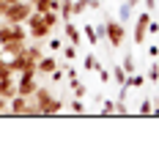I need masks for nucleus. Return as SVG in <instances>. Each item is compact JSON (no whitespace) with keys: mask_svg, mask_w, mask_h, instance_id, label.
Segmentation results:
<instances>
[{"mask_svg":"<svg viewBox=\"0 0 159 159\" xmlns=\"http://www.w3.org/2000/svg\"><path fill=\"white\" fill-rule=\"evenodd\" d=\"M110 74H112V82H115L118 88H121V85H126V77H129V74H126V69H124V66H118V63H115Z\"/></svg>","mask_w":159,"mask_h":159,"instance_id":"nucleus-12","label":"nucleus"},{"mask_svg":"<svg viewBox=\"0 0 159 159\" xmlns=\"http://www.w3.org/2000/svg\"><path fill=\"white\" fill-rule=\"evenodd\" d=\"M104 33H107V44H110L112 49L124 47V41H126V25H124L121 19H112V16L107 14V19H104Z\"/></svg>","mask_w":159,"mask_h":159,"instance_id":"nucleus-4","label":"nucleus"},{"mask_svg":"<svg viewBox=\"0 0 159 159\" xmlns=\"http://www.w3.org/2000/svg\"><path fill=\"white\" fill-rule=\"evenodd\" d=\"M99 80H102V82L107 85V82L112 80V74H110V71H104V69H99Z\"/></svg>","mask_w":159,"mask_h":159,"instance_id":"nucleus-29","label":"nucleus"},{"mask_svg":"<svg viewBox=\"0 0 159 159\" xmlns=\"http://www.w3.org/2000/svg\"><path fill=\"white\" fill-rule=\"evenodd\" d=\"M25 28H28V36H30L33 41H44V39H49V36L55 33V30L47 25L44 14H39V11H33V14L25 19Z\"/></svg>","mask_w":159,"mask_h":159,"instance_id":"nucleus-2","label":"nucleus"},{"mask_svg":"<svg viewBox=\"0 0 159 159\" xmlns=\"http://www.w3.org/2000/svg\"><path fill=\"white\" fill-rule=\"evenodd\" d=\"M140 112H143V115H148V112H154V99H148V96H145L143 102H140Z\"/></svg>","mask_w":159,"mask_h":159,"instance_id":"nucleus-26","label":"nucleus"},{"mask_svg":"<svg viewBox=\"0 0 159 159\" xmlns=\"http://www.w3.org/2000/svg\"><path fill=\"white\" fill-rule=\"evenodd\" d=\"M148 58H154V61H157V58H159V47H148Z\"/></svg>","mask_w":159,"mask_h":159,"instance_id":"nucleus-33","label":"nucleus"},{"mask_svg":"<svg viewBox=\"0 0 159 159\" xmlns=\"http://www.w3.org/2000/svg\"><path fill=\"white\" fill-rule=\"evenodd\" d=\"M58 14L61 19H74V0H61V6H58Z\"/></svg>","mask_w":159,"mask_h":159,"instance_id":"nucleus-11","label":"nucleus"},{"mask_svg":"<svg viewBox=\"0 0 159 159\" xmlns=\"http://www.w3.org/2000/svg\"><path fill=\"white\" fill-rule=\"evenodd\" d=\"M63 107H66V102L58 99V96H52L49 88H44V85L36 88V93H33V112L36 115H55V112H61Z\"/></svg>","mask_w":159,"mask_h":159,"instance_id":"nucleus-1","label":"nucleus"},{"mask_svg":"<svg viewBox=\"0 0 159 159\" xmlns=\"http://www.w3.org/2000/svg\"><path fill=\"white\" fill-rule=\"evenodd\" d=\"M129 107H126V102L124 99H115V115H126Z\"/></svg>","mask_w":159,"mask_h":159,"instance_id":"nucleus-27","label":"nucleus"},{"mask_svg":"<svg viewBox=\"0 0 159 159\" xmlns=\"http://www.w3.org/2000/svg\"><path fill=\"white\" fill-rule=\"evenodd\" d=\"M30 14H33V3L30 0H16V3H11V6L3 8V19H6L8 25H19V22H25Z\"/></svg>","mask_w":159,"mask_h":159,"instance_id":"nucleus-3","label":"nucleus"},{"mask_svg":"<svg viewBox=\"0 0 159 159\" xmlns=\"http://www.w3.org/2000/svg\"><path fill=\"white\" fill-rule=\"evenodd\" d=\"M28 41H30V39H8V41H3L0 47H3V52H6V58H11V55H19V52H25Z\"/></svg>","mask_w":159,"mask_h":159,"instance_id":"nucleus-8","label":"nucleus"},{"mask_svg":"<svg viewBox=\"0 0 159 159\" xmlns=\"http://www.w3.org/2000/svg\"><path fill=\"white\" fill-rule=\"evenodd\" d=\"M148 22H151V11H140V16L134 19V30H132V41L137 47L145 44V36H148Z\"/></svg>","mask_w":159,"mask_h":159,"instance_id":"nucleus-5","label":"nucleus"},{"mask_svg":"<svg viewBox=\"0 0 159 159\" xmlns=\"http://www.w3.org/2000/svg\"><path fill=\"white\" fill-rule=\"evenodd\" d=\"M80 3H82L85 8H91V11H99V8H102V0H80Z\"/></svg>","mask_w":159,"mask_h":159,"instance_id":"nucleus-28","label":"nucleus"},{"mask_svg":"<svg viewBox=\"0 0 159 159\" xmlns=\"http://www.w3.org/2000/svg\"><path fill=\"white\" fill-rule=\"evenodd\" d=\"M63 36H66V41H71V44H82V30H80L77 25H74V19H66L63 22Z\"/></svg>","mask_w":159,"mask_h":159,"instance_id":"nucleus-9","label":"nucleus"},{"mask_svg":"<svg viewBox=\"0 0 159 159\" xmlns=\"http://www.w3.org/2000/svg\"><path fill=\"white\" fill-rule=\"evenodd\" d=\"M0 77H16L14 71H11V63H8V58H0Z\"/></svg>","mask_w":159,"mask_h":159,"instance_id":"nucleus-23","label":"nucleus"},{"mask_svg":"<svg viewBox=\"0 0 159 159\" xmlns=\"http://www.w3.org/2000/svg\"><path fill=\"white\" fill-rule=\"evenodd\" d=\"M8 112L11 115H36L33 112V99H28V96H11L8 99Z\"/></svg>","mask_w":159,"mask_h":159,"instance_id":"nucleus-6","label":"nucleus"},{"mask_svg":"<svg viewBox=\"0 0 159 159\" xmlns=\"http://www.w3.org/2000/svg\"><path fill=\"white\" fill-rule=\"evenodd\" d=\"M0 58H6V52H3V47H0Z\"/></svg>","mask_w":159,"mask_h":159,"instance_id":"nucleus-38","label":"nucleus"},{"mask_svg":"<svg viewBox=\"0 0 159 159\" xmlns=\"http://www.w3.org/2000/svg\"><path fill=\"white\" fill-rule=\"evenodd\" d=\"M145 80H148V82H159V61H154V63L148 66V74H145Z\"/></svg>","mask_w":159,"mask_h":159,"instance_id":"nucleus-21","label":"nucleus"},{"mask_svg":"<svg viewBox=\"0 0 159 159\" xmlns=\"http://www.w3.org/2000/svg\"><path fill=\"white\" fill-rule=\"evenodd\" d=\"M47 47H49V52H61L63 41H61V39H55V36H49V39H47Z\"/></svg>","mask_w":159,"mask_h":159,"instance_id":"nucleus-24","label":"nucleus"},{"mask_svg":"<svg viewBox=\"0 0 159 159\" xmlns=\"http://www.w3.org/2000/svg\"><path fill=\"white\" fill-rule=\"evenodd\" d=\"M0 96L3 99L16 96V77H0Z\"/></svg>","mask_w":159,"mask_h":159,"instance_id":"nucleus-10","label":"nucleus"},{"mask_svg":"<svg viewBox=\"0 0 159 159\" xmlns=\"http://www.w3.org/2000/svg\"><path fill=\"white\" fill-rule=\"evenodd\" d=\"M82 39H85L91 47H96V44H99V36H96V25H85V28H82Z\"/></svg>","mask_w":159,"mask_h":159,"instance_id":"nucleus-14","label":"nucleus"},{"mask_svg":"<svg viewBox=\"0 0 159 159\" xmlns=\"http://www.w3.org/2000/svg\"><path fill=\"white\" fill-rule=\"evenodd\" d=\"M0 112H8V99L0 96Z\"/></svg>","mask_w":159,"mask_h":159,"instance_id":"nucleus-34","label":"nucleus"},{"mask_svg":"<svg viewBox=\"0 0 159 159\" xmlns=\"http://www.w3.org/2000/svg\"><path fill=\"white\" fill-rule=\"evenodd\" d=\"M129 6H132V8H137V6H140V0H126Z\"/></svg>","mask_w":159,"mask_h":159,"instance_id":"nucleus-35","label":"nucleus"},{"mask_svg":"<svg viewBox=\"0 0 159 159\" xmlns=\"http://www.w3.org/2000/svg\"><path fill=\"white\" fill-rule=\"evenodd\" d=\"M3 8H6V6H3V3H0V19H3Z\"/></svg>","mask_w":159,"mask_h":159,"instance_id":"nucleus-36","label":"nucleus"},{"mask_svg":"<svg viewBox=\"0 0 159 159\" xmlns=\"http://www.w3.org/2000/svg\"><path fill=\"white\" fill-rule=\"evenodd\" d=\"M102 63H99V58H96V52H88L85 55V71H99Z\"/></svg>","mask_w":159,"mask_h":159,"instance_id":"nucleus-16","label":"nucleus"},{"mask_svg":"<svg viewBox=\"0 0 159 159\" xmlns=\"http://www.w3.org/2000/svg\"><path fill=\"white\" fill-rule=\"evenodd\" d=\"M121 66L126 69V74H134V71H137V61H134V52H126V55H124V61H121Z\"/></svg>","mask_w":159,"mask_h":159,"instance_id":"nucleus-15","label":"nucleus"},{"mask_svg":"<svg viewBox=\"0 0 159 159\" xmlns=\"http://www.w3.org/2000/svg\"><path fill=\"white\" fill-rule=\"evenodd\" d=\"M99 112H102V115H115V99H102Z\"/></svg>","mask_w":159,"mask_h":159,"instance_id":"nucleus-19","label":"nucleus"},{"mask_svg":"<svg viewBox=\"0 0 159 159\" xmlns=\"http://www.w3.org/2000/svg\"><path fill=\"white\" fill-rule=\"evenodd\" d=\"M69 88H71V93H74V99H82V96L88 93V88H85V82H80L77 77L69 80Z\"/></svg>","mask_w":159,"mask_h":159,"instance_id":"nucleus-13","label":"nucleus"},{"mask_svg":"<svg viewBox=\"0 0 159 159\" xmlns=\"http://www.w3.org/2000/svg\"><path fill=\"white\" fill-rule=\"evenodd\" d=\"M148 33H151V36H159V22L151 19V22H148Z\"/></svg>","mask_w":159,"mask_h":159,"instance_id":"nucleus-30","label":"nucleus"},{"mask_svg":"<svg viewBox=\"0 0 159 159\" xmlns=\"http://www.w3.org/2000/svg\"><path fill=\"white\" fill-rule=\"evenodd\" d=\"M61 52H63V58L66 61H77V44H71V41H69V44H66V47H61Z\"/></svg>","mask_w":159,"mask_h":159,"instance_id":"nucleus-18","label":"nucleus"},{"mask_svg":"<svg viewBox=\"0 0 159 159\" xmlns=\"http://www.w3.org/2000/svg\"><path fill=\"white\" fill-rule=\"evenodd\" d=\"M0 28H3V19H0ZM0 44H3V36H0Z\"/></svg>","mask_w":159,"mask_h":159,"instance_id":"nucleus-37","label":"nucleus"},{"mask_svg":"<svg viewBox=\"0 0 159 159\" xmlns=\"http://www.w3.org/2000/svg\"><path fill=\"white\" fill-rule=\"evenodd\" d=\"M132 11H134V8H132L129 3H124V6H121V11H118V19H121V22L126 25L129 19H132Z\"/></svg>","mask_w":159,"mask_h":159,"instance_id":"nucleus-22","label":"nucleus"},{"mask_svg":"<svg viewBox=\"0 0 159 159\" xmlns=\"http://www.w3.org/2000/svg\"><path fill=\"white\" fill-rule=\"evenodd\" d=\"M30 3H36V0H30Z\"/></svg>","mask_w":159,"mask_h":159,"instance_id":"nucleus-39","label":"nucleus"},{"mask_svg":"<svg viewBox=\"0 0 159 159\" xmlns=\"http://www.w3.org/2000/svg\"><path fill=\"white\" fill-rule=\"evenodd\" d=\"M126 85H129V88H143L145 77L140 74V71H134V74H129V77H126Z\"/></svg>","mask_w":159,"mask_h":159,"instance_id":"nucleus-17","label":"nucleus"},{"mask_svg":"<svg viewBox=\"0 0 159 159\" xmlns=\"http://www.w3.org/2000/svg\"><path fill=\"white\" fill-rule=\"evenodd\" d=\"M55 69H58V58H55V55H47V52H44V55L36 61V74H47L49 77Z\"/></svg>","mask_w":159,"mask_h":159,"instance_id":"nucleus-7","label":"nucleus"},{"mask_svg":"<svg viewBox=\"0 0 159 159\" xmlns=\"http://www.w3.org/2000/svg\"><path fill=\"white\" fill-rule=\"evenodd\" d=\"M82 11H85V6H82L80 0H74V16H80V14H82Z\"/></svg>","mask_w":159,"mask_h":159,"instance_id":"nucleus-32","label":"nucleus"},{"mask_svg":"<svg viewBox=\"0 0 159 159\" xmlns=\"http://www.w3.org/2000/svg\"><path fill=\"white\" fill-rule=\"evenodd\" d=\"M69 110L77 112V115H80V112H85V104H82V99H71V102H69Z\"/></svg>","mask_w":159,"mask_h":159,"instance_id":"nucleus-25","label":"nucleus"},{"mask_svg":"<svg viewBox=\"0 0 159 159\" xmlns=\"http://www.w3.org/2000/svg\"><path fill=\"white\" fill-rule=\"evenodd\" d=\"M44 19H47V25H49V28L55 30V28H58V22H61V14L52 8V11H44Z\"/></svg>","mask_w":159,"mask_h":159,"instance_id":"nucleus-20","label":"nucleus"},{"mask_svg":"<svg viewBox=\"0 0 159 159\" xmlns=\"http://www.w3.org/2000/svg\"><path fill=\"white\" fill-rule=\"evenodd\" d=\"M143 6H145V11H151V14L157 11V0H143Z\"/></svg>","mask_w":159,"mask_h":159,"instance_id":"nucleus-31","label":"nucleus"}]
</instances>
